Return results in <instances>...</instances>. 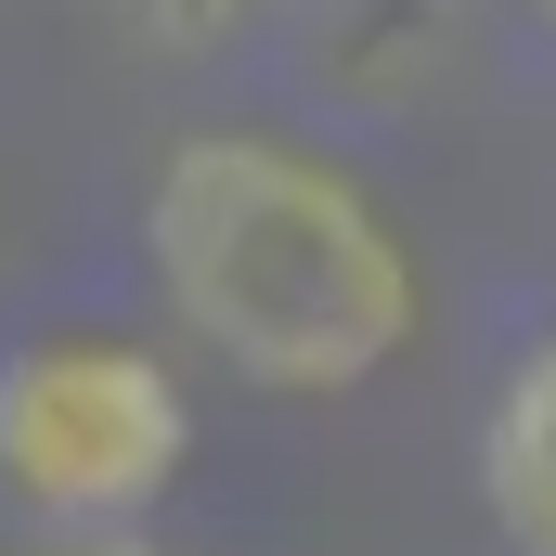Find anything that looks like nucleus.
I'll use <instances>...</instances> for the list:
<instances>
[{
    "label": "nucleus",
    "mask_w": 556,
    "mask_h": 556,
    "mask_svg": "<svg viewBox=\"0 0 556 556\" xmlns=\"http://www.w3.org/2000/svg\"><path fill=\"white\" fill-rule=\"evenodd\" d=\"M194 466V389L142 337H26L0 363V505L39 531H130Z\"/></svg>",
    "instance_id": "2"
},
{
    "label": "nucleus",
    "mask_w": 556,
    "mask_h": 556,
    "mask_svg": "<svg viewBox=\"0 0 556 556\" xmlns=\"http://www.w3.org/2000/svg\"><path fill=\"white\" fill-rule=\"evenodd\" d=\"M142 273L220 376H247L273 402H337L427 337L415 233L324 142L285 130L168 142V168L142 194Z\"/></svg>",
    "instance_id": "1"
},
{
    "label": "nucleus",
    "mask_w": 556,
    "mask_h": 556,
    "mask_svg": "<svg viewBox=\"0 0 556 556\" xmlns=\"http://www.w3.org/2000/svg\"><path fill=\"white\" fill-rule=\"evenodd\" d=\"M39 556H168V544H142V518H130V531H78V544H39Z\"/></svg>",
    "instance_id": "5"
},
{
    "label": "nucleus",
    "mask_w": 556,
    "mask_h": 556,
    "mask_svg": "<svg viewBox=\"0 0 556 556\" xmlns=\"http://www.w3.org/2000/svg\"><path fill=\"white\" fill-rule=\"evenodd\" d=\"M479 505L505 556H556V324L518 350V376L492 389V427H479Z\"/></svg>",
    "instance_id": "3"
},
{
    "label": "nucleus",
    "mask_w": 556,
    "mask_h": 556,
    "mask_svg": "<svg viewBox=\"0 0 556 556\" xmlns=\"http://www.w3.org/2000/svg\"><path fill=\"white\" fill-rule=\"evenodd\" d=\"M104 13L130 26L142 52H220V39H233L260 0H104Z\"/></svg>",
    "instance_id": "4"
},
{
    "label": "nucleus",
    "mask_w": 556,
    "mask_h": 556,
    "mask_svg": "<svg viewBox=\"0 0 556 556\" xmlns=\"http://www.w3.org/2000/svg\"><path fill=\"white\" fill-rule=\"evenodd\" d=\"M544 26H556V0H544Z\"/></svg>",
    "instance_id": "6"
}]
</instances>
